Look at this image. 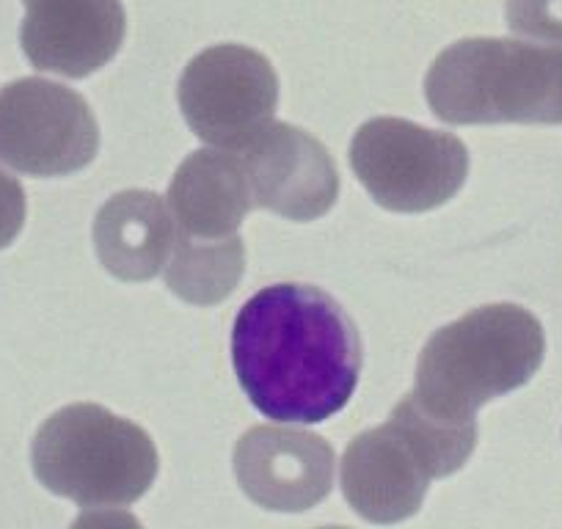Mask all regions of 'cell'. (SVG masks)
<instances>
[{"label":"cell","instance_id":"cell-1","mask_svg":"<svg viewBox=\"0 0 562 529\" xmlns=\"http://www.w3.org/2000/svg\"><path fill=\"white\" fill-rule=\"evenodd\" d=\"M232 364L259 414L273 423L315 425L353 397L361 339L348 312L323 290L273 284L237 312Z\"/></svg>","mask_w":562,"mask_h":529},{"label":"cell","instance_id":"cell-2","mask_svg":"<svg viewBox=\"0 0 562 529\" xmlns=\"http://www.w3.org/2000/svg\"><path fill=\"white\" fill-rule=\"evenodd\" d=\"M543 353V326L532 312L516 304L480 306L428 339L411 394L441 423H474L480 406L524 386Z\"/></svg>","mask_w":562,"mask_h":529},{"label":"cell","instance_id":"cell-3","mask_svg":"<svg viewBox=\"0 0 562 529\" xmlns=\"http://www.w3.org/2000/svg\"><path fill=\"white\" fill-rule=\"evenodd\" d=\"M425 94L447 124H562V47L456 42L430 64Z\"/></svg>","mask_w":562,"mask_h":529},{"label":"cell","instance_id":"cell-4","mask_svg":"<svg viewBox=\"0 0 562 529\" xmlns=\"http://www.w3.org/2000/svg\"><path fill=\"white\" fill-rule=\"evenodd\" d=\"M474 444L477 423H441L405 394L386 425L359 434L345 450V499L372 524L403 521L419 510L434 480L469 461Z\"/></svg>","mask_w":562,"mask_h":529},{"label":"cell","instance_id":"cell-5","mask_svg":"<svg viewBox=\"0 0 562 529\" xmlns=\"http://www.w3.org/2000/svg\"><path fill=\"white\" fill-rule=\"evenodd\" d=\"M34 474L47 491L80 507H124L158 477V450L147 430L94 403L53 414L31 447Z\"/></svg>","mask_w":562,"mask_h":529},{"label":"cell","instance_id":"cell-6","mask_svg":"<svg viewBox=\"0 0 562 529\" xmlns=\"http://www.w3.org/2000/svg\"><path fill=\"white\" fill-rule=\"evenodd\" d=\"M350 166L381 207L425 213L461 191L469 153L450 133L383 116L361 124L350 147Z\"/></svg>","mask_w":562,"mask_h":529},{"label":"cell","instance_id":"cell-7","mask_svg":"<svg viewBox=\"0 0 562 529\" xmlns=\"http://www.w3.org/2000/svg\"><path fill=\"white\" fill-rule=\"evenodd\" d=\"M100 130L78 91L45 78H23L0 91V164L31 177L86 169Z\"/></svg>","mask_w":562,"mask_h":529},{"label":"cell","instance_id":"cell-8","mask_svg":"<svg viewBox=\"0 0 562 529\" xmlns=\"http://www.w3.org/2000/svg\"><path fill=\"white\" fill-rule=\"evenodd\" d=\"M279 80L257 50L215 45L199 53L180 80V108L188 127L221 149H240L273 122Z\"/></svg>","mask_w":562,"mask_h":529},{"label":"cell","instance_id":"cell-9","mask_svg":"<svg viewBox=\"0 0 562 529\" xmlns=\"http://www.w3.org/2000/svg\"><path fill=\"white\" fill-rule=\"evenodd\" d=\"M235 153L257 207L290 221H315L337 202L339 175L331 155L295 124L270 122Z\"/></svg>","mask_w":562,"mask_h":529},{"label":"cell","instance_id":"cell-10","mask_svg":"<svg viewBox=\"0 0 562 529\" xmlns=\"http://www.w3.org/2000/svg\"><path fill=\"white\" fill-rule=\"evenodd\" d=\"M235 477L254 505L304 513L331 494L334 450L306 430L262 425L235 444Z\"/></svg>","mask_w":562,"mask_h":529},{"label":"cell","instance_id":"cell-11","mask_svg":"<svg viewBox=\"0 0 562 529\" xmlns=\"http://www.w3.org/2000/svg\"><path fill=\"white\" fill-rule=\"evenodd\" d=\"M20 42L42 72L89 78L105 67L124 42L122 0H23Z\"/></svg>","mask_w":562,"mask_h":529},{"label":"cell","instance_id":"cell-12","mask_svg":"<svg viewBox=\"0 0 562 529\" xmlns=\"http://www.w3.org/2000/svg\"><path fill=\"white\" fill-rule=\"evenodd\" d=\"M177 229L202 240L237 235L254 207L240 155L232 149H199L188 155L169 185Z\"/></svg>","mask_w":562,"mask_h":529},{"label":"cell","instance_id":"cell-13","mask_svg":"<svg viewBox=\"0 0 562 529\" xmlns=\"http://www.w3.org/2000/svg\"><path fill=\"white\" fill-rule=\"evenodd\" d=\"M175 232V215L158 193L122 191L97 213V257L122 282H147L166 268Z\"/></svg>","mask_w":562,"mask_h":529},{"label":"cell","instance_id":"cell-14","mask_svg":"<svg viewBox=\"0 0 562 529\" xmlns=\"http://www.w3.org/2000/svg\"><path fill=\"white\" fill-rule=\"evenodd\" d=\"M166 284L182 301L196 306L221 304L240 284L246 271V248L240 235L202 240L175 232V246L166 259Z\"/></svg>","mask_w":562,"mask_h":529},{"label":"cell","instance_id":"cell-15","mask_svg":"<svg viewBox=\"0 0 562 529\" xmlns=\"http://www.w3.org/2000/svg\"><path fill=\"white\" fill-rule=\"evenodd\" d=\"M507 25L524 40L562 47V0H507Z\"/></svg>","mask_w":562,"mask_h":529},{"label":"cell","instance_id":"cell-16","mask_svg":"<svg viewBox=\"0 0 562 529\" xmlns=\"http://www.w3.org/2000/svg\"><path fill=\"white\" fill-rule=\"evenodd\" d=\"M25 191L18 177L0 169V248L12 246L25 224Z\"/></svg>","mask_w":562,"mask_h":529}]
</instances>
